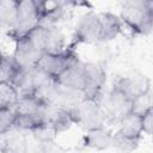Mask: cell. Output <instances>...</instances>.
Wrapping results in <instances>:
<instances>
[{
	"label": "cell",
	"mask_w": 153,
	"mask_h": 153,
	"mask_svg": "<svg viewBox=\"0 0 153 153\" xmlns=\"http://www.w3.org/2000/svg\"><path fill=\"white\" fill-rule=\"evenodd\" d=\"M16 109L0 105V136L13 130Z\"/></svg>",
	"instance_id": "cell-20"
},
{
	"label": "cell",
	"mask_w": 153,
	"mask_h": 153,
	"mask_svg": "<svg viewBox=\"0 0 153 153\" xmlns=\"http://www.w3.org/2000/svg\"><path fill=\"white\" fill-rule=\"evenodd\" d=\"M123 26L136 35L148 36L153 27V1H126L118 14Z\"/></svg>",
	"instance_id": "cell-1"
},
{
	"label": "cell",
	"mask_w": 153,
	"mask_h": 153,
	"mask_svg": "<svg viewBox=\"0 0 153 153\" xmlns=\"http://www.w3.org/2000/svg\"><path fill=\"white\" fill-rule=\"evenodd\" d=\"M42 1L36 0H23L18 1L17 6V19L12 31L8 33L13 41H17L27 35L32 29L41 24Z\"/></svg>",
	"instance_id": "cell-2"
},
{
	"label": "cell",
	"mask_w": 153,
	"mask_h": 153,
	"mask_svg": "<svg viewBox=\"0 0 153 153\" xmlns=\"http://www.w3.org/2000/svg\"><path fill=\"white\" fill-rule=\"evenodd\" d=\"M41 153H62V149L57 143L54 142L53 139H49L43 141Z\"/></svg>",
	"instance_id": "cell-22"
},
{
	"label": "cell",
	"mask_w": 153,
	"mask_h": 153,
	"mask_svg": "<svg viewBox=\"0 0 153 153\" xmlns=\"http://www.w3.org/2000/svg\"><path fill=\"white\" fill-rule=\"evenodd\" d=\"M18 68L19 66L14 62L12 55L0 51V84L10 82Z\"/></svg>",
	"instance_id": "cell-18"
},
{
	"label": "cell",
	"mask_w": 153,
	"mask_h": 153,
	"mask_svg": "<svg viewBox=\"0 0 153 153\" xmlns=\"http://www.w3.org/2000/svg\"><path fill=\"white\" fill-rule=\"evenodd\" d=\"M103 43L102 36V23L99 18V12L92 10L84 13L74 26L73 41L71 47L78 44H97Z\"/></svg>",
	"instance_id": "cell-4"
},
{
	"label": "cell",
	"mask_w": 153,
	"mask_h": 153,
	"mask_svg": "<svg viewBox=\"0 0 153 153\" xmlns=\"http://www.w3.org/2000/svg\"><path fill=\"white\" fill-rule=\"evenodd\" d=\"M142 117V129L143 135H151L152 133V126H153V109H148L146 112L141 115Z\"/></svg>",
	"instance_id": "cell-21"
},
{
	"label": "cell",
	"mask_w": 153,
	"mask_h": 153,
	"mask_svg": "<svg viewBox=\"0 0 153 153\" xmlns=\"http://www.w3.org/2000/svg\"><path fill=\"white\" fill-rule=\"evenodd\" d=\"M42 115H43V121H44L45 127L54 135L67 131L74 124L68 109L45 104Z\"/></svg>",
	"instance_id": "cell-9"
},
{
	"label": "cell",
	"mask_w": 153,
	"mask_h": 153,
	"mask_svg": "<svg viewBox=\"0 0 153 153\" xmlns=\"http://www.w3.org/2000/svg\"><path fill=\"white\" fill-rule=\"evenodd\" d=\"M68 110L73 123L79 126L85 131L105 127L108 123L106 116L102 106L96 102L81 99L76 105Z\"/></svg>",
	"instance_id": "cell-3"
},
{
	"label": "cell",
	"mask_w": 153,
	"mask_h": 153,
	"mask_svg": "<svg viewBox=\"0 0 153 153\" xmlns=\"http://www.w3.org/2000/svg\"><path fill=\"white\" fill-rule=\"evenodd\" d=\"M112 87L133 102L151 91V80L145 74L133 73L117 78L114 81Z\"/></svg>",
	"instance_id": "cell-7"
},
{
	"label": "cell",
	"mask_w": 153,
	"mask_h": 153,
	"mask_svg": "<svg viewBox=\"0 0 153 153\" xmlns=\"http://www.w3.org/2000/svg\"><path fill=\"white\" fill-rule=\"evenodd\" d=\"M42 51L32 43V41L24 36L17 41H14V49L11 54L14 62L20 68H33L38 61V59L42 56Z\"/></svg>",
	"instance_id": "cell-8"
},
{
	"label": "cell",
	"mask_w": 153,
	"mask_h": 153,
	"mask_svg": "<svg viewBox=\"0 0 153 153\" xmlns=\"http://www.w3.org/2000/svg\"><path fill=\"white\" fill-rule=\"evenodd\" d=\"M118 131H121L123 135L133 137V139H140L142 140L143 136V129H142V117L141 115L129 112L126 116H123L118 121Z\"/></svg>",
	"instance_id": "cell-14"
},
{
	"label": "cell",
	"mask_w": 153,
	"mask_h": 153,
	"mask_svg": "<svg viewBox=\"0 0 153 153\" xmlns=\"http://www.w3.org/2000/svg\"><path fill=\"white\" fill-rule=\"evenodd\" d=\"M140 142H141L140 139H133V137L126 136L118 130L112 131L111 147L115 148L116 151L121 152V153H131V152H134L139 147Z\"/></svg>",
	"instance_id": "cell-17"
},
{
	"label": "cell",
	"mask_w": 153,
	"mask_h": 153,
	"mask_svg": "<svg viewBox=\"0 0 153 153\" xmlns=\"http://www.w3.org/2000/svg\"><path fill=\"white\" fill-rule=\"evenodd\" d=\"M43 112V111H42ZM42 112H17L13 129L20 133H35L45 127Z\"/></svg>",
	"instance_id": "cell-12"
},
{
	"label": "cell",
	"mask_w": 153,
	"mask_h": 153,
	"mask_svg": "<svg viewBox=\"0 0 153 153\" xmlns=\"http://www.w3.org/2000/svg\"><path fill=\"white\" fill-rule=\"evenodd\" d=\"M112 130L106 126L85 131L82 136V143L85 147L94 151H105L111 147Z\"/></svg>",
	"instance_id": "cell-11"
},
{
	"label": "cell",
	"mask_w": 153,
	"mask_h": 153,
	"mask_svg": "<svg viewBox=\"0 0 153 153\" xmlns=\"http://www.w3.org/2000/svg\"><path fill=\"white\" fill-rule=\"evenodd\" d=\"M66 37L62 30L57 25L47 26L45 32V44H44V53L47 54H59L62 53L67 48Z\"/></svg>",
	"instance_id": "cell-15"
},
{
	"label": "cell",
	"mask_w": 153,
	"mask_h": 153,
	"mask_svg": "<svg viewBox=\"0 0 153 153\" xmlns=\"http://www.w3.org/2000/svg\"><path fill=\"white\" fill-rule=\"evenodd\" d=\"M78 60L74 48L68 45L62 53L59 54H42L38 59L35 68L44 73L45 75L56 79L63 71H66L73 62Z\"/></svg>",
	"instance_id": "cell-5"
},
{
	"label": "cell",
	"mask_w": 153,
	"mask_h": 153,
	"mask_svg": "<svg viewBox=\"0 0 153 153\" xmlns=\"http://www.w3.org/2000/svg\"><path fill=\"white\" fill-rule=\"evenodd\" d=\"M99 18L102 23V36L103 42H109L116 39L123 31L124 26L118 14L112 12H99Z\"/></svg>",
	"instance_id": "cell-13"
},
{
	"label": "cell",
	"mask_w": 153,
	"mask_h": 153,
	"mask_svg": "<svg viewBox=\"0 0 153 153\" xmlns=\"http://www.w3.org/2000/svg\"><path fill=\"white\" fill-rule=\"evenodd\" d=\"M18 0L0 1V31L10 33L16 24L17 19Z\"/></svg>",
	"instance_id": "cell-16"
},
{
	"label": "cell",
	"mask_w": 153,
	"mask_h": 153,
	"mask_svg": "<svg viewBox=\"0 0 153 153\" xmlns=\"http://www.w3.org/2000/svg\"><path fill=\"white\" fill-rule=\"evenodd\" d=\"M55 81L71 91H76V92H84L86 87V76H85V66L84 61L76 60L73 62L66 71H63L56 79Z\"/></svg>",
	"instance_id": "cell-10"
},
{
	"label": "cell",
	"mask_w": 153,
	"mask_h": 153,
	"mask_svg": "<svg viewBox=\"0 0 153 153\" xmlns=\"http://www.w3.org/2000/svg\"><path fill=\"white\" fill-rule=\"evenodd\" d=\"M131 100L122 94L116 88L111 87L108 91H104L99 105L102 106L108 122H117L131 111Z\"/></svg>",
	"instance_id": "cell-6"
},
{
	"label": "cell",
	"mask_w": 153,
	"mask_h": 153,
	"mask_svg": "<svg viewBox=\"0 0 153 153\" xmlns=\"http://www.w3.org/2000/svg\"><path fill=\"white\" fill-rule=\"evenodd\" d=\"M18 98H19V94L17 90L10 82L0 84V105L1 106H8V108L16 109Z\"/></svg>",
	"instance_id": "cell-19"
}]
</instances>
